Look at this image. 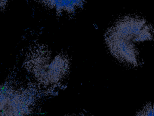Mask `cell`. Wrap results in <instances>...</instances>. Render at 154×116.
Masks as SVG:
<instances>
[{
    "mask_svg": "<svg viewBox=\"0 0 154 116\" xmlns=\"http://www.w3.org/2000/svg\"><path fill=\"white\" fill-rule=\"evenodd\" d=\"M154 28L140 17L127 16L117 20L106 32L105 40L111 54L120 62L137 66L140 62L137 45L151 40Z\"/></svg>",
    "mask_w": 154,
    "mask_h": 116,
    "instance_id": "1",
    "label": "cell"
},
{
    "mask_svg": "<svg viewBox=\"0 0 154 116\" xmlns=\"http://www.w3.org/2000/svg\"><path fill=\"white\" fill-rule=\"evenodd\" d=\"M23 65L34 80L45 88L61 85L67 76L70 68L67 55L54 53L43 44L33 45L29 49Z\"/></svg>",
    "mask_w": 154,
    "mask_h": 116,
    "instance_id": "2",
    "label": "cell"
},
{
    "mask_svg": "<svg viewBox=\"0 0 154 116\" xmlns=\"http://www.w3.org/2000/svg\"><path fill=\"white\" fill-rule=\"evenodd\" d=\"M136 116H153V111L149 108H143Z\"/></svg>",
    "mask_w": 154,
    "mask_h": 116,
    "instance_id": "5",
    "label": "cell"
},
{
    "mask_svg": "<svg viewBox=\"0 0 154 116\" xmlns=\"http://www.w3.org/2000/svg\"><path fill=\"white\" fill-rule=\"evenodd\" d=\"M34 98L32 89L5 82L1 88V116H29Z\"/></svg>",
    "mask_w": 154,
    "mask_h": 116,
    "instance_id": "3",
    "label": "cell"
},
{
    "mask_svg": "<svg viewBox=\"0 0 154 116\" xmlns=\"http://www.w3.org/2000/svg\"><path fill=\"white\" fill-rule=\"evenodd\" d=\"M9 0H1V10H4L5 6L7 5Z\"/></svg>",
    "mask_w": 154,
    "mask_h": 116,
    "instance_id": "6",
    "label": "cell"
},
{
    "mask_svg": "<svg viewBox=\"0 0 154 116\" xmlns=\"http://www.w3.org/2000/svg\"><path fill=\"white\" fill-rule=\"evenodd\" d=\"M58 16L73 15L81 10L87 0H34Z\"/></svg>",
    "mask_w": 154,
    "mask_h": 116,
    "instance_id": "4",
    "label": "cell"
}]
</instances>
